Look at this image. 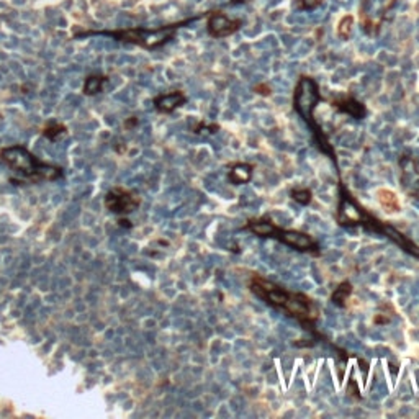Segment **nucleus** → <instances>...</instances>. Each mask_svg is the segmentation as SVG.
<instances>
[{
    "label": "nucleus",
    "mask_w": 419,
    "mask_h": 419,
    "mask_svg": "<svg viewBox=\"0 0 419 419\" xmlns=\"http://www.w3.org/2000/svg\"><path fill=\"white\" fill-rule=\"evenodd\" d=\"M396 0H363L360 9V20L369 35H375L380 31V26L385 20V15L395 5Z\"/></svg>",
    "instance_id": "7"
},
{
    "label": "nucleus",
    "mask_w": 419,
    "mask_h": 419,
    "mask_svg": "<svg viewBox=\"0 0 419 419\" xmlns=\"http://www.w3.org/2000/svg\"><path fill=\"white\" fill-rule=\"evenodd\" d=\"M233 4H238V2H244V0H231Z\"/></svg>",
    "instance_id": "22"
},
{
    "label": "nucleus",
    "mask_w": 419,
    "mask_h": 419,
    "mask_svg": "<svg viewBox=\"0 0 419 419\" xmlns=\"http://www.w3.org/2000/svg\"><path fill=\"white\" fill-rule=\"evenodd\" d=\"M239 26H241V20L228 18L225 13H221V12L212 13L206 22V30L213 38H226L238 31Z\"/></svg>",
    "instance_id": "9"
},
{
    "label": "nucleus",
    "mask_w": 419,
    "mask_h": 419,
    "mask_svg": "<svg viewBox=\"0 0 419 419\" xmlns=\"http://www.w3.org/2000/svg\"><path fill=\"white\" fill-rule=\"evenodd\" d=\"M331 107L336 108L337 112H341L344 115H349L355 120H362L365 118L367 115V108L362 102L355 100L354 97H342V98H334L331 100Z\"/></svg>",
    "instance_id": "10"
},
{
    "label": "nucleus",
    "mask_w": 419,
    "mask_h": 419,
    "mask_svg": "<svg viewBox=\"0 0 419 419\" xmlns=\"http://www.w3.org/2000/svg\"><path fill=\"white\" fill-rule=\"evenodd\" d=\"M290 197H292L296 203H300L303 206H306L311 203L313 200V192L309 190L306 187H301V188H293L292 192H290Z\"/></svg>",
    "instance_id": "16"
},
{
    "label": "nucleus",
    "mask_w": 419,
    "mask_h": 419,
    "mask_svg": "<svg viewBox=\"0 0 419 419\" xmlns=\"http://www.w3.org/2000/svg\"><path fill=\"white\" fill-rule=\"evenodd\" d=\"M254 174V166L247 164V162H236V164L229 166L228 172V180L233 185H244L247 182H251Z\"/></svg>",
    "instance_id": "13"
},
{
    "label": "nucleus",
    "mask_w": 419,
    "mask_h": 419,
    "mask_svg": "<svg viewBox=\"0 0 419 419\" xmlns=\"http://www.w3.org/2000/svg\"><path fill=\"white\" fill-rule=\"evenodd\" d=\"M66 131H67L66 125H63V123H56V121H54V123L46 125V126L43 128L44 138H48V139H51V141H56L59 136H63V134H64Z\"/></svg>",
    "instance_id": "17"
},
{
    "label": "nucleus",
    "mask_w": 419,
    "mask_h": 419,
    "mask_svg": "<svg viewBox=\"0 0 419 419\" xmlns=\"http://www.w3.org/2000/svg\"><path fill=\"white\" fill-rule=\"evenodd\" d=\"M244 229L251 231L255 236H259V238L277 239V241L283 242V244L296 249V251L309 252L313 255H320V252H321L320 244H318V241L313 238L311 234L298 231V229L280 228L279 225H275V223L270 218H267V216L247 220V223L244 225Z\"/></svg>",
    "instance_id": "4"
},
{
    "label": "nucleus",
    "mask_w": 419,
    "mask_h": 419,
    "mask_svg": "<svg viewBox=\"0 0 419 419\" xmlns=\"http://www.w3.org/2000/svg\"><path fill=\"white\" fill-rule=\"evenodd\" d=\"M400 184L409 198L419 200V158L411 152H403L398 158Z\"/></svg>",
    "instance_id": "6"
},
{
    "label": "nucleus",
    "mask_w": 419,
    "mask_h": 419,
    "mask_svg": "<svg viewBox=\"0 0 419 419\" xmlns=\"http://www.w3.org/2000/svg\"><path fill=\"white\" fill-rule=\"evenodd\" d=\"M254 92L259 93V95H262V97H269L270 93H272V90H270V87H269L267 84H257V85H254Z\"/></svg>",
    "instance_id": "21"
},
{
    "label": "nucleus",
    "mask_w": 419,
    "mask_h": 419,
    "mask_svg": "<svg viewBox=\"0 0 419 419\" xmlns=\"http://www.w3.org/2000/svg\"><path fill=\"white\" fill-rule=\"evenodd\" d=\"M352 292H354L352 283L350 282H341L339 285L334 288L333 295H331V301H333L336 306L346 308L349 300H350V296H352Z\"/></svg>",
    "instance_id": "14"
},
{
    "label": "nucleus",
    "mask_w": 419,
    "mask_h": 419,
    "mask_svg": "<svg viewBox=\"0 0 419 419\" xmlns=\"http://www.w3.org/2000/svg\"><path fill=\"white\" fill-rule=\"evenodd\" d=\"M249 290L266 305L279 309V311H283L290 318L298 321L309 333L320 336L315 326L318 320H320L321 311L311 296L300 292H292V290L282 287L272 280L264 279L262 275L257 274L252 275L251 280H249Z\"/></svg>",
    "instance_id": "1"
},
{
    "label": "nucleus",
    "mask_w": 419,
    "mask_h": 419,
    "mask_svg": "<svg viewBox=\"0 0 419 419\" xmlns=\"http://www.w3.org/2000/svg\"><path fill=\"white\" fill-rule=\"evenodd\" d=\"M107 82V77L103 76H90L85 79L84 84V93L85 95H95V93L102 92V87Z\"/></svg>",
    "instance_id": "15"
},
{
    "label": "nucleus",
    "mask_w": 419,
    "mask_h": 419,
    "mask_svg": "<svg viewBox=\"0 0 419 419\" xmlns=\"http://www.w3.org/2000/svg\"><path fill=\"white\" fill-rule=\"evenodd\" d=\"M141 203L139 197L123 187H115L105 195V206L115 215H130Z\"/></svg>",
    "instance_id": "8"
},
{
    "label": "nucleus",
    "mask_w": 419,
    "mask_h": 419,
    "mask_svg": "<svg viewBox=\"0 0 419 419\" xmlns=\"http://www.w3.org/2000/svg\"><path fill=\"white\" fill-rule=\"evenodd\" d=\"M185 102H187L185 93L180 90L162 93V95L154 98V105H156L158 112H161V113H172L174 110H177V108L182 107Z\"/></svg>",
    "instance_id": "11"
},
{
    "label": "nucleus",
    "mask_w": 419,
    "mask_h": 419,
    "mask_svg": "<svg viewBox=\"0 0 419 419\" xmlns=\"http://www.w3.org/2000/svg\"><path fill=\"white\" fill-rule=\"evenodd\" d=\"M320 102H321L320 84H318L313 77L301 76L293 90V108H295V112L305 120V123L309 126V130L313 133V138L316 141L318 147H320V151L326 154V156H329L331 161L336 162V152L333 147H331L326 134L323 131V128L318 125L315 120V110Z\"/></svg>",
    "instance_id": "2"
},
{
    "label": "nucleus",
    "mask_w": 419,
    "mask_h": 419,
    "mask_svg": "<svg viewBox=\"0 0 419 419\" xmlns=\"http://www.w3.org/2000/svg\"><path fill=\"white\" fill-rule=\"evenodd\" d=\"M375 197H377L378 205L383 208L385 213L396 215L401 212V201L398 198V195L393 190H390V188H385V187L377 188Z\"/></svg>",
    "instance_id": "12"
},
{
    "label": "nucleus",
    "mask_w": 419,
    "mask_h": 419,
    "mask_svg": "<svg viewBox=\"0 0 419 419\" xmlns=\"http://www.w3.org/2000/svg\"><path fill=\"white\" fill-rule=\"evenodd\" d=\"M192 20H185V22L175 23V25H167L158 30H146V28H133V30H120V31H102V35L113 36L120 39V41L139 44L147 49H156L159 46L169 43L175 36V31L179 30V26L190 23Z\"/></svg>",
    "instance_id": "5"
},
{
    "label": "nucleus",
    "mask_w": 419,
    "mask_h": 419,
    "mask_svg": "<svg viewBox=\"0 0 419 419\" xmlns=\"http://www.w3.org/2000/svg\"><path fill=\"white\" fill-rule=\"evenodd\" d=\"M0 161L7 164L13 172L31 182L56 180L63 177V169L39 161L35 154L23 146H10L0 151Z\"/></svg>",
    "instance_id": "3"
},
{
    "label": "nucleus",
    "mask_w": 419,
    "mask_h": 419,
    "mask_svg": "<svg viewBox=\"0 0 419 419\" xmlns=\"http://www.w3.org/2000/svg\"><path fill=\"white\" fill-rule=\"evenodd\" d=\"M388 303H383V305L378 308V311L374 315V324H377V326H385V324H388L391 321V318H393L395 311L393 309H390V311L387 313V309H388Z\"/></svg>",
    "instance_id": "18"
},
{
    "label": "nucleus",
    "mask_w": 419,
    "mask_h": 419,
    "mask_svg": "<svg viewBox=\"0 0 419 419\" xmlns=\"http://www.w3.org/2000/svg\"><path fill=\"white\" fill-rule=\"evenodd\" d=\"M324 0H296V7L300 10H313L316 7H320Z\"/></svg>",
    "instance_id": "20"
},
{
    "label": "nucleus",
    "mask_w": 419,
    "mask_h": 419,
    "mask_svg": "<svg viewBox=\"0 0 419 419\" xmlns=\"http://www.w3.org/2000/svg\"><path fill=\"white\" fill-rule=\"evenodd\" d=\"M352 26H354V17L352 15H344L341 18L339 25H337V35H339L341 39H347L352 33Z\"/></svg>",
    "instance_id": "19"
}]
</instances>
